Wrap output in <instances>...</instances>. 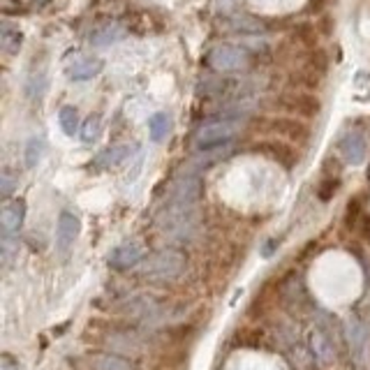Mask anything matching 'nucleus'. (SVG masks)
Here are the masks:
<instances>
[{"label":"nucleus","instance_id":"nucleus-1","mask_svg":"<svg viewBox=\"0 0 370 370\" xmlns=\"http://www.w3.org/2000/svg\"><path fill=\"white\" fill-rule=\"evenodd\" d=\"M84 341L98 350L123 354V357L139 359L151 350V333L146 326L132 322H88L84 331Z\"/></svg>","mask_w":370,"mask_h":370},{"label":"nucleus","instance_id":"nucleus-2","mask_svg":"<svg viewBox=\"0 0 370 370\" xmlns=\"http://www.w3.org/2000/svg\"><path fill=\"white\" fill-rule=\"evenodd\" d=\"M167 296H160L155 292H137V294H125L121 298L112 301V312L116 317H121L125 322H132V324L146 326L153 324L167 312Z\"/></svg>","mask_w":370,"mask_h":370},{"label":"nucleus","instance_id":"nucleus-3","mask_svg":"<svg viewBox=\"0 0 370 370\" xmlns=\"http://www.w3.org/2000/svg\"><path fill=\"white\" fill-rule=\"evenodd\" d=\"M187 269L185 253L174 248L157 250V253L148 255L144 262L137 266V278L148 285H169V282L178 280Z\"/></svg>","mask_w":370,"mask_h":370},{"label":"nucleus","instance_id":"nucleus-4","mask_svg":"<svg viewBox=\"0 0 370 370\" xmlns=\"http://www.w3.org/2000/svg\"><path fill=\"white\" fill-rule=\"evenodd\" d=\"M248 128L262 135H275L289 144H308L312 137L310 125L296 116H255Z\"/></svg>","mask_w":370,"mask_h":370},{"label":"nucleus","instance_id":"nucleus-5","mask_svg":"<svg viewBox=\"0 0 370 370\" xmlns=\"http://www.w3.org/2000/svg\"><path fill=\"white\" fill-rule=\"evenodd\" d=\"M275 109L285 112L287 116H296L303 118V121H312L322 114L324 109V102L317 95V93H308V91H289L282 93V95L273 102Z\"/></svg>","mask_w":370,"mask_h":370},{"label":"nucleus","instance_id":"nucleus-6","mask_svg":"<svg viewBox=\"0 0 370 370\" xmlns=\"http://www.w3.org/2000/svg\"><path fill=\"white\" fill-rule=\"evenodd\" d=\"M239 132H241V123L232 121V118H223V121L206 123L197 130L194 146L199 148V151H218V148L232 144Z\"/></svg>","mask_w":370,"mask_h":370},{"label":"nucleus","instance_id":"nucleus-7","mask_svg":"<svg viewBox=\"0 0 370 370\" xmlns=\"http://www.w3.org/2000/svg\"><path fill=\"white\" fill-rule=\"evenodd\" d=\"M72 366H77L79 370H141L137 359L123 357V354H114V352H105V350L86 352L81 357H77V364Z\"/></svg>","mask_w":370,"mask_h":370},{"label":"nucleus","instance_id":"nucleus-8","mask_svg":"<svg viewBox=\"0 0 370 370\" xmlns=\"http://www.w3.org/2000/svg\"><path fill=\"white\" fill-rule=\"evenodd\" d=\"M250 153L269 157V160L278 162L280 167H285V169H294V164L298 162V151H296V148L289 144V141L278 139V137H269V139L255 141V144L250 146Z\"/></svg>","mask_w":370,"mask_h":370},{"label":"nucleus","instance_id":"nucleus-9","mask_svg":"<svg viewBox=\"0 0 370 370\" xmlns=\"http://www.w3.org/2000/svg\"><path fill=\"white\" fill-rule=\"evenodd\" d=\"M209 65L218 70V72H239L248 65V51H243L241 46H230V44H218L209 51Z\"/></svg>","mask_w":370,"mask_h":370},{"label":"nucleus","instance_id":"nucleus-10","mask_svg":"<svg viewBox=\"0 0 370 370\" xmlns=\"http://www.w3.org/2000/svg\"><path fill=\"white\" fill-rule=\"evenodd\" d=\"M144 255H146V250L139 241H125L112 250V255L107 257V264H109V269H114V271H130V269H137V266L144 262L146 259Z\"/></svg>","mask_w":370,"mask_h":370},{"label":"nucleus","instance_id":"nucleus-11","mask_svg":"<svg viewBox=\"0 0 370 370\" xmlns=\"http://www.w3.org/2000/svg\"><path fill=\"white\" fill-rule=\"evenodd\" d=\"M79 232H81V220L72 211H62L58 216V225H56V250L65 257L72 246L79 239Z\"/></svg>","mask_w":370,"mask_h":370},{"label":"nucleus","instance_id":"nucleus-12","mask_svg":"<svg viewBox=\"0 0 370 370\" xmlns=\"http://www.w3.org/2000/svg\"><path fill=\"white\" fill-rule=\"evenodd\" d=\"M201 197V180L199 176H180L169 192V204L171 206H194Z\"/></svg>","mask_w":370,"mask_h":370},{"label":"nucleus","instance_id":"nucleus-13","mask_svg":"<svg viewBox=\"0 0 370 370\" xmlns=\"http://www.w3.org/2000/svg\"><path fill=\"white\" fill-rule=\"evenodd\" d=\"M23 223H26V199H10L5 201L3 211H0V225H3V234H19Z\"/></svg>","mask_w":370,"mask_h":370},{"label":"nucleus","instance_id":"nucleus-14","mask_svg":"<svg viewBox=\"0 0 370 370\" xmlns=\"http://www.w3.org/2000/svg\"><path fill=\"white\" fill-rule=\"evenodd\" d=\"M135 148L137 146H130V144L105 148V151L95 155V160L91 162V167L98 169V171H109V169H114V167H121L125 160H130V155H132V151H135Z\"/></svg>","mask_w":370,"mask_h":370},{"label":"nucleus","instance_id":"nucleus-15","mask_svg":"<svg viewBox=\"0 0 370 370\" xmlns=\"http://www.w3.org/2000/svg\"><path fill=\"white\" fill-rule=\"evenodd\" d=\"M338 148H341L345 162H350V164H361L366 160V139L361 137L359 132H348V135L341 139Z\"/></svg>","mask_w":370,"mask_h":370},{"label":"nucleus","instance_id":"nucleus-16","mask_svg":"<svg viewBox=\"0 0 370 370\" xmlns=\"http://www.w3.org/2000/svg\"><path fill=\"white\" fill-rule=\"evenodd\" d=\"M102 70H105V60L102 58H81L72 67H67V77L70 81H88V79H95Z\"/></svg>","mask_w":370,"mask_h":370},{"label":"nucleus","instance_id":"nucleus-17","mask_svg":"<svg viewBox=\"0 0 370 370\" xmlns=\"http://www.w3.org/2000/svg\"><path fill=\"white\" fill-rule=\"evenodd\" d=\"M287 86L292 91H308V93H317L322 88V74L312 72L308 67L294 70L287 79Z\"/></svg>","mask_w":370,"mask_h":370},{"label":"nucleus","instance_id":"nucleus-18","mask_svg":"<svg viewBox=\"0 0 370 370\" xmlns=\"http://www.w3.org/2000/svg\"><path fill=\"white\" fill-rule=\"evenodd\" d=\"M123 37H125V30H123V26H118V23H107V26L95 28L88 35L93 46H109L114 42H121Z\"/></svg>","mask_w":370,"mask_h":370},{"label":"nucleus","instance_id":"nucleus-19","mask_svg":"<svg viewBox=\"0 0 370 370\" xmlns=\"http://www.w3.org/2000/svg\"><path fill=\"white\" fill-rule=\"evenodd\" d=\"M319 30H317V23H308V21H301L296 23L292 28V39H296L298 44H303L305 49H315L319 42Z\"/></svg>","mask_w":370,"mask_h":370},{"label":"nucleus","instance_id":"nucleus-20","mask_svg":"<svg viewBox=\"0 0 370 370\" xmlns=\"http://www.w3.org/2000/svg\"><path fill=\"white\" fill-rule=\"evenodd\" d=\"M169 130H171V118H169V114L157 112V114H153L151 118H148V135H151V139L155 141V144H160V141L167 139L169 137Z\"/></svg>","mask_w":370,"mask_h":370},{"label":"nucleus","instance_id":"nucleus-21","mask_svg":"<svg viewBox=\"0 0 370 370\" xmlns=\"http://www.w3.org/2000/svg\"><path fill=\"white\" fill-rule=\"evenodd\" d=\"M303 62H305L303 67H308V70H312V72H317L322 77L329 72V65H331V60H329V53L322 49V46H315V49L305 51Z\"/></svg>","mask_w":370,"mask_h":370},{"label":"nucleus","instance_id":"nucleus-22","mask_svg":"<svg viewBox=\"0 0 370 370\" xmlns=\"http://www.w3.org/2000/svg\"><path fill=\"white\" fill-rule=\"evenodd\" d=\"M58 123H60V128H62V132H65L67 137H74L79 132V112H77V107H72V105L60 107Z\"/></svg>","mask_w":370,"mask_h":370},{"label":"nucleus","instance_id":"nucleus-23","mask_svg":"<svg viewBox=\"0 0 370 370\" xmlns=\"http://www.w3.org/2000/svg\"><path fill=\"white\" fill-rule=\"evenodd\" d=\"M310 341H312V352L317 354V357L322 359V361H326V359H331V354H333V345H331V341L319 331V329H315V331L310 333Z\"/></svg>","mask_w":370,"mask_h":370},{"label":"nucleus","instance_id":"nucleus-24","mask_svg":"<svg viewBox=\"0 0 370 370\" xmlns=\"http://www.w3.org/2000/svg\"><path fill=\"white\" fill-rule=\"evenodd\" d=\"M44 151H46V144L42 137H33L26 144V167L33 169L39 164V160L44 157Z\"/></svg>","mask_w":370,"mask_h":370},{"label":"nucleus","instance_id":"nucleus-25","mask_svg":"<svg viewBox=\"0 0 370 370\" xmlns=\"http://www.w3.org/2000/svg\"><path fill=\"white\" fill-rule=\"evenodd\" d=\"M338 190H341V178L338 176H324L319 180V185H317V197H319V201H331L333 197L338 194Z\"/></svg>","mask_w":370,"mask_h":370},{"label":"nucleus","instance_id":"nucleus-26","mask_svg":"<svg viewBox=\"0 0 370 370\" xmlns=\"http://www.w3.org/2000/svg\"><path fill=\"white\" fill-rule=\"evenodd\" d=\"M100 135H102V118L95 114V116H91L88 121L84 123L81 141H84V144H95V141L100 139Z\"/></svg>","mask_w":370,"mask_h":370},{"label":"nucleus","instance_id":"nucleus-27","mask_svg":"<svg viewBox=\"0 0 370 370\" xmlns=\"http://www.w3.org/2000/svg\"><path fill=\"white\" fill-rule=\"evenodd\" d=\"M21 39H23V35L19 33V30L5 23L3 26V51L5 53H17L21 49Z\"/></svg>","mask_w":370,"mask_h":370},{"label":"nucleus","instance_id":"nucleus-28","mask_svg":"<svg viewBox=\"0 0 370 370\" xmlns=\"http://www.w3.org/2000/svg\"><path fill=\"white\" fill-rule=\"evenodd\" d=\"M14 187H17V178L12 176L10 169L3 171V178H0V194H3V199L7 201L14 192Z\"/></svg>","mask_w":370,"mask_h":370},{"label":"nucleus","instance_id":"nucleus-29","mask_svg":"<svg viewBox=\"0 0 370 370\" xmlns=\"http://www.w3.org/2000/svg\"><path fill=\"white\" fill-rule=\"evenodd\" d=\"M317 30H319V35L331 37L333 30H336V19L331 17V14H322L319 21H317Z\"/></svg>","mask_w":370,"mask_h":370},{"label":"nucleus","instance_id":"nucleus-30","mask_svg":"<svg viewBox=\"0 0 370 370\" xmlns=\"http://www.w3.org/2000/svg\"><path fill=\"white\" fill-rule=\"evenodd\" d=\"M359 218H361V201L352 199L348 204V216H345V223H348V227H357Z\"/></svg>","mask_w":370,"mask_h":370},{"label":"nucleus","instance_id":"nucleus-31","mask_svg":"<svg viewBox=\"0 0 370 370\" xmlns=\"http://www.w3.org/2000/svg\"><path fill=\"white\" fill-rule=\"evenodd\" d=\"M0 370H23V366L14 354L3 352V357H0Z\"/></svg>","mask_w":370,"mask_h":370},{"label":"nucleus","instance_id":"nucleus-32","mask_svg":"<svg viewBox=\"0 0 370 370\" xmlns=\"http://www.w3.org/2000/svg\"><path fill=\"white\" fill-rule=\"evenodd\" d=\"M326 5H329V0H308V10L312 14H322L326 10Z\"/></svg>","mask_w":370,"mask_h":370},{"label":"nucleus","instance_id":"nucleus-33","mask_svg":"<svg viewBox=\"0 0 370 370\" xmlns=\"http://www.w3.org/2000/svg\"><path fill=\"white\" fill-rule=\"evenodd\" d=\"M366 178H368V183H370V164H368V171H366Z\"/></svg>","mask_w":370,"mask_h":370}]
</instances>
